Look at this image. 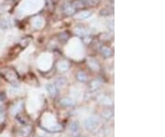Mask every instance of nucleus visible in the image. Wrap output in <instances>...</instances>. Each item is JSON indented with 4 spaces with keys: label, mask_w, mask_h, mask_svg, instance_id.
<instances>
[{
    "label": "nucleus",
    "mask_w": 165,
    "mask_h": 137,
    "mask_svg": "<svg viewBox=\"0 0 165 137\" xmlns=\"http://www.w3.org/2000/svg\"><path fill=\"white\" fill-rule=\"evenodd\" d=\"M100 123H101L100 118L97 115H92L84 121V127L86 130L93 132L99 127Z\"/></svg>",
    "instance_id": "nucleus-1"
},
{
    "label": "nucleus",
    "mask_w": 165,
    "mask_h": 137,
    "mask_svg": "<svg viewBox=\"0 0 165 137\" xmlns=\"http://www.w3.org/2000/svg\"><path fill=\"white\" fill-rule=\"evenodd\" d=\"M3 76H5V78H6L8 82H10V83H12V84H15V83H17V82L18 81V76H17V75L14 71H12V70H7V71H5V72L3 73Z\"/></svg>",
    "instance_id": "nucleus-2"
},
{
    "label": "nucleus",
    "mask_w": 165,
    "mask_h": 137,
    "mask_svg": "<svg viewBox=\"0 0 165 137\" xmlns=\"http://www.w3.org/2000/svg\"><path fill=\"white\" fill-rule=\"evenodd\" d=\"M97 101L104 106H112L113 105V99L108 95H100L97 98Z\"/></svg>",
    "instance_id": "nucleus-3"
},
{
    "label": "nucleus",
    "mask_w": 165,
    "mask_h": 137,
    "mask_svg": "<svg viewBox=\"0 0 165 137\" xmlns=\"http://www.w3.org/2000/svg\"><path fill=\"white\" fill-rule=\"evenodd\" d=\"M70 133L73 136V137H78L79 133H80V125L78 123V122H73L71 123L70 128H69Z\"/></svg>",
    "instance_id": "nucleus-4"
},
{
    "label": "nucleus",
    "mask_w": 165,
    "mask_h": 137,
    "mask_svg": "<svg viewBox=\"0 0 165 137\" xmlns=\"http://www.w3.org/2000/svg\"><path fill=\"white\" fill-rule=\"evenodd\" d=\"M46 90L50 98H56L58 95V89L52 84H49L46 86Z\"/></svg>",
    "instance_id": "nucleus-5"
},
{
    "label": "nucleus",
    "mask_w": 165,
    "mask_h": 137,
    "mask_svg": "<svg viewBox=\"0 0 165 137\" xmlns=\"http://www.w3.org/2000/svg\"><path fill=\"white\" fill-rule=\"evenodd\" d=\"M92 16V12L91 11H88V10H84V11H81L77 14L75 15V18L76 20H87L88 18Z\"/></svg>",
    "instance_id": "nucleus-6"
},
{
    "label": "nucleus",
    "mask_w": 165,
    "mask_h": 137,
    "mask_svg": "<svg viewBox=\"0 0 165 137\" xmlns=\"http://www.w3.org/2000/svg\"><path fill=\"white\" fill-rule=\"evenodd\" d=\"M71 4L75 9H80V8H83L88 6L87 0H73Z\"/></svg>",
    "instance_id": "nucleus-7"
},
{
    "label": "nucleus",
    "mask_w": 165,
    "mask_h": 137,
    "mask_svg": "<svg viewBox=\"0 0 165 137\" xmlns=\"http://www.w3.org/2000/svg\"><path fill=\"white\" fill-rule=\"evenodd\" d=\"M31 131H32L31 126H24L23 128H21L20 131H18L17 134L20 137H28V136H29Z\"/></svg>",
    "instance_id": "nucleus-8"
},
{
    "label": "nucleus",
    "mask_w": 165,
    "mask_h": 137,
    "mask_svg": "<svg viewBox=\"0 0 165 137\" xmlns=\"http://www.w3.org/2000/svg\"><path fill=\"white\" fill-rule=\"evenodd\" d=\"M63 11L65 13V15L67 16H72L75 13L76 9L72 7V5L71 3H65L64 6H63Z\"/></svg>",
    "instance_id": "nucleus-9"
},
{
    "label": "nucleus",
    "mask_w": 165,
    "mask_h": 137,
    "mask_svg": "<svg viewBox=\"0 0 165 137\" xmlns=\"http://www.w3.org/2000/svg\"><path fill=\"white\" fill-rule=\"evenodd\" d=\"M87 64H88V66L93 71H98L99 70V64H98V62L96 59H94V58H88L87 59Z\"/></svg>",
    "instance_id": "nucleus-10"
},
{
    "label": "nucleus",
    "mask_w": 165,
    "mask_h": 137,
    "mask_svg": "<svg viewBox=\"0 0 165 137\" xmlns=\"http://www.w3.org/2000/svg\"><path fill=\"white\" fill-rule=\"evenodd\" d=\"M75 100L71 98H63L61 100H60V104L63 107H72L75 105Z\"/></svg>",
    "instance_id": "nucleus-11"
},
{
    "label": "nucleus",
    "mask_w": 165,
    "mask_h": 137,
    "mask_svg": "<svg viewBox=\"0 0 165 137\" xmlns=\"http://www.w3.org/2000/svg\"><path fill=\"white\" fill-rule=\"evenodd\" d=\"M22 109H23V101L20 100V101L17 102V103L13 106V108L11 110V113L14 115H17L22 111Z\"/></svg>",
    "instance_id": "nucleus-12"
},
{
    "label": "nucleus",
    "mask_w": 165,
    "mask_h": 137,
    "mask_svg": "<svg viewBox=\"0 0 165 137\" xmlns=\"http://www.w3.org/2000/svg\"><path fill=\"white\" fill-rule=\"evenodd\" d=\"M101 116L103 117V119H105V120H110V119H112L113 118V116H114V111H113V110H111V109H105L103 111H102V113H101Z\"/></svg>",
    "instance_id": "nucleus-13"
},
{
    "label": "nucleus",
    "mask_w": 165,
    "mask_h": 137,
    "mask_svg": "<svg viewBox=\"0 0 165 137\" xmlns=\"http://www.w3.org/2000/svg\"><path fill=\"white\" fill-rule=\"evenodd\" d=\"M75 33L77 34L79 36H83V37H85V36H88L89 34V30L85 28H83V27H77L75 29Z\"/></svg>",
    "instance_id": "nucleus-14"
},
{
    "label": "nucleus",
    "mask_w": 165,
    "mask_h": 137,
    "mask_svg": "<svg viewBox=\"0 0 165 137\" xmlns=\"http://www.w3.org/2000/svg\"><path fill=\"white\" fill-rule=\"evenodd\" d=\"M101 86H102V82L99 79L93 80L90 83V90L91 91H97V89H100Z\"/></svg>",
    "instance_id": "nucleus-15"
},
{
    "label": "nucleus",
    "mask_w": 165,
    "mask_h": 137,
    "mask_svg": "<svg viewBox=\"0 0 165 137\" xmlns=\"http://www.w3.org/2000/svg\"><path fill=\"white\" fill-rule=\"evenodd\" d=\"M63 130V125L61 124H55L53 126H50L49 128H46V131L49 132H53V133H56V132H60Z\"/></svg>",
    "instance_id": "nucleus-16"
},
{
    "label": "nucleus",
    "mask_w": 165,
    "mask_h": 137,
    "mask_svg": "<svg viewBox=\"0 0 165 137\" xmlns=\"http://www.w3.org/2000/svg\"><path fill=\"white\" fill-rule=\"evenodd\" d=\"M70 68V64L67 61H62L58 64V69L61 72H65Z\"/></svg>",
    "instance_id": "nucleus-17"
},
{
    "label": "nucleus",
    "mask_w": 165,
    "mask_h": 137,
    "mask_svg": "<svg viewBox=\"0 0 165 137\" xmlns=\"http://www.w3.org/2000/svg\"><path fill=\"white\" fill-rule=\"evenodd\" d=\"M43 24H44V21H43L42 18H41V17H37V18H35L34 20H33V26L36 29H41V28H42Z\"/></svg>",
    "instance_id": "nucleus-18"
},
{
    "label": "nucleus",
    "mask_w": 165,
    "mask_h": 137,
    "mask_svg": "<svg viewBox=\"0 0 165 137\" xmlns=\"http://www.w3.org/2000/svg\"><path fill=\"white\" fill-rule=\"evenodd\" d=\"M101 53H102L103 56L105 57V58H109V57L112 56V51H111V49H109L107 47H102Z\"/></svg>",
    "instance_id": "nucleus-19"
},
{
    "label": "nucleus",
    "mask_w": 165,
    "mask_h": 137,
    "mask_svg": "<svg viewBox=\"0 0 165 137\" xmlns=\"http://www.w3.org/2000/svg\"><path fill=\"white\" fill-rule=\"evenodd\" d=\"M76 78H77L78 81L83 82V83H84V82L87 81V76H86V74H85L84 72H83V71H80V72L77 73Z\"/></svg>",
    "instance_id": "nucleus-20"
},
{
    "label": "nucleus",
    "mask_w": 165,
    "mask_h": 137,
    "mask_svg": "<svg viewBox=\"0 0 165 137\" xmlns=\"http://www.w3.org/2000/svg\"><path fill=\"white\" fill-rule=\"evenodd\" d=\"M65 84H66V79L64 77H58L55 80L54 86L55 87H63Z\"/></svg>",
    "instance_id": "nucleus-21"
},
{
    "label": "nucleus",
    "mask_w": 165,
    "mask_h": 137,
    "mask_svg": "<svg viewBox=\"0 0 165 137\" xmlns=\"http://www.w3.org/2000/svg\"><path fill=\"white\" fill-rule=\"evenodd\" d=\"M0 25H1V28H3V29H8L11 25L10 20H8V19H3V20H0Z\"/></svg>",
    "instance_id": "nucleus-22"
},
{
    "label": "nucleus",
    "mask_w": 165,
    "mask_h": 137,
    "mask_svg": "<svg viewBox=\"0 0 165 137\" xmlns=\"http://www.w3.org/2000/svg\"><path fill=\"white\" fill-rule=\"evenodd\" d=\"M84 41L85 43H89V42H91L92 39L90 37H88V36H85V37H84Z\"/></svg>",
    "instance_id": "nucleus-23"
},
{
    "label": "nucleus",
    "mask_w": 165,
    "mask_h": 137,
    "mask_svg": "<svg viewBox=\"0 0 165 137\" xmlns=\"http://www.w3.org/2000/svg\"><path fill=\"white\" fill-rule=\"evenodd\" d=\"M4 120H5V115H4V113L0 112V123H3V122H4Z\"/></svg>",
    "instance_id": "nucleus-24"
},
{
    "label": "nucleus",
    "mask_w": 165,
    "mask_h": 137,
    "mask_svg": "<svg viewBox=\"0 0 165 137\" xmlns=\"http://www.w3.org/2000/svg\"><path fill=\"white\" fill-rule=\"evenodd\" d=\"M108 26H109V28H110V29H111V30H114V21H113V20H110V21H109Z\"/></svg>",
    "instance_id": "nucleus-25"
}]
</instances>
